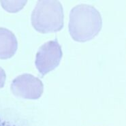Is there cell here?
Segmentation results:
<instances>
[{
    "mask_svg": "<svg viewBox=\"0 0 126 126\" xmlns=\"http://www.w3.org/2000/svg\"><path fill=\"white\" fill-rule=\"evenodd\" d=\"M63 53L57 40L48 41L42 46L35 57V64L42 76L55 70L60 63Z\"/></svg>",
    "mask_w": 126,
    "mask_h": 126,
    "instance_id": "3",
    "label": "cell"
},
{
    "mask_svg": "<svg viewBox=\"0 0 126 126\" xmlns=\"http://www.w3.org/2000/svg\"><path fill=\"white\" fill-rule=\"evenodd\" d=\"M17 48V39L15 34L6 28L0 27V59L11 58Z\"/></svg>",
    "mask_w": 126,
    "mask_h": 126,
    "instance_id": "5",
    "label": "cell"
},
{
    "mask_svg": "<svg viewBox=\"0 0 126 126\" xmlns=\"http://www.w3.org/2000/svg\"><path fill=\"white\" fill-rule=\"evenodd\" d=\"M62 3L58 1H38L32 14V24L42 33L57 32L64 25Z\"/></svg>",
    "mask_w": 126,
    "mask_h": 126,
    "instance_id": "2",
    "label": "cell"
},
{
    "mask_svg": "<svg viewBox=\"0 0 126 126\" xmlns=\"http://www.w3.org/2000/svg\"><path fill=\"white\" fill-rule=\"evenodd\" d=\"M12 126H28L25 125V124H23V123H16L15 121H12Z\"/></svg>",
    "mask_w": 126,
    "mask_h": 126,
    "instance_id": "8",
    "label": "cell"
},
{
    "mask_svg": "<svg viewBox=\"0 0 126 126\" xmlns=\"http://www.w3.org/2000/svg\"><path fill=\"white\" fill-rule=\"evenodd\" d=\"M102 27L101 15L94 6L80 4L72 9L68 28L75 41L84 42L91 40L99 33Z\"/></svg>",
    "mask_w": 126,
    "mask_h": 126,
    "instance_id": "1",
    "label": "cell"
},
{
    "mask_svg": "<svg viewBox=\"0 0 126 126\" xmlns=\"http://www.w3.org/2000/svg\"><path fill=\"white\" fill-rule=\"evenodd\" d=\"M15 95L27 100H38L43 94L44 86L40 80L30 74L17 76L11 84Z\"/></svg>",
    "mask_w": 126,
    "mask_h": 126,
    "instance_id": "4",
    "label": "cell"
},
{
    "mask_svg": "<svg viewBox=\"0 0 126 126\" xmlns=\"http://www.w3.org/2000/svg\"><path fill=\"white\" fill-rule=\"evenodd\" d=\"M27 1H0L3 8L9 12H16L23 8L26 4Z\"/></svg>",
    "mask_w": 126,
    "mask_h": 126,
    "instance_id": "6",
    "label": "cell"
},
{
    "mask_svg": "<svg viewBox=\"0 0 126 126\" xmlns=\"http://www.w3.org/2000/svg\"><path fill=\"white\" fill-rule=\"evenodd\" d=\"M6 75L5 71L0 67V89L3 87L5 82H6Z\"/></svg>",
    "mask_w": 126,
    "mask_h": 126,
    "instance_id": "7",
    "label": "cell"
}]
</instances>
